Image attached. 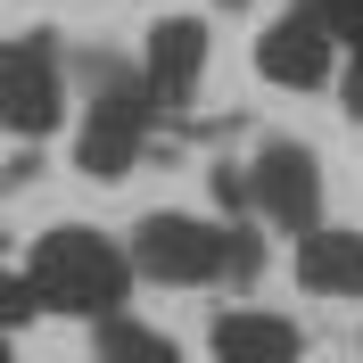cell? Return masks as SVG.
<instances>
[{"mask_svg":"<svg viewBox=\"0 0 363 363\" xmlns=\"http://www.w3.org/2000/svg\"><path fill=\"white\" fill-rule=\"evenodd\" d=\"M33 289H42L50 314H83V322H116L124 289H133V248H116L108 231H83V223H50L25 256Z\"/></svg>","mask_w":363,"mask_h":363,"instance_id":"obj_1","label":"cell"},{"mask_svg":"<svg viewBox=\"0 0 363 363\" xmlns=\"http://www.w3.org/2000/svg\"><path fill=\"white\" fill-rule=\"evenodd\" d=\"M83 83H91V108L74 124V165L91 182H124L149 149V83H133L116 58H91Z\"/></svg>","mask_w":363,"mask_h":363,"instance_id":"obj_2","label":"cell"},{"mask_svg":"<svg viewBox=\"0 0 363 363\" xmlns=\"http://www.w3.org/2000/svg\"><path fill=\"white\" fill-rule=\"evenodd\" d=\"M231 264V223H199V215H140L133 223V272L165 281V289H206V281H223Z\"/></svg>","mask_w":363,"mask_h":363,"instance_id":"obj_3","label":"cell"},{"mask_svg":"<svg viewBox=\"0 0 363 363\" xmlns=\"http://www.w3.org/2000/svg\"><path fill=\"white\" fill-rule=\"evenodd\" d=\"M58 116H67V67H58V42H50V33L0 42V133L42 140V133H58Z\"/></svg>","mask_w":363,"mask_h":363,"instance_id":"obj_4","label":"cell"},{"mask_svg":"<svg viewBox=\"0 0 363 363\" xmlns=\"http://www.w3.org/2000/svg\"><path fill=\"white\" fill-rule=\"evenodd\" d=\"M248 206L264 215V223L281 231H322V157L306 149V140H264L248 165Z\"/></svg>","mask_w":363,"mask_h":363,"instance_id":"obj_5","label":"cell"},{"mask_svg":"<svg viewBox=\"0 0 363 363\" xmlns=\"http://www.w3.org/2000/svg\"><path fill=\"white\" fill-rule=\"evenodd\" d=\"M199 74H206V25H199V17H157V25H149V50H140L149 108H157V116L190 108Z\"/></svg>","mask_w":363,"mask_h":363,"instance_id":"obj_6","label":"cell"},{"mask_svg":"<svg viewBox=\"0 0 363 363\" xmlns=\"http://www.w3.org/2000/svg\"><path fill=\"white\" fill-rule=\"evenodd\" d=\"M330 58H339V42H330L306 9L272 17L264 33H256V74H264V83H281V91H314V83H330Z\"/></svg>","mask_w":363,"mask_h":363,"instance_id":"obj_7","label":"cell"},{"mask_svg":"<svg viewBox=\"0 0 363 363\" xmlns=\"http://www.w3.org/2000/svg\"><path fill=\"white\" fill-rule=\"evenodd\" d=\"M206 347H215V363H297V355H306L297 322L264 314V306H231V314H215Z\"/></svg>","mask_w":363,"mask_h":363,"instance_id":"obj_8","label":"cell"},{"mask_svg":"<svg viewBox=\"0 0 363 363\" xmlns=\"http://www.w3.org/2000/svg\"><path fill=\"white\" fill-rule=\"evenodd\" d=\"M297 281L314 297H363V231H339L322 223L297 240Z\"/></svg>","mask_w":363,"mask_h":363,"instance_id":"obj_9","label":"cell"},{"mask_svg":"<svg viewBox=\"0 0 363 363\" xmlns=\"http://www.w3.org/2000/svg\"><path fill=\"white\" fill-rule=\"evenodd\" d=\"M99 355L108 363H182V347L140 330V322H99Z\"/></svg>","mask_w":363,"mask_h":363,"instance_id":"obj_10","label":"cell"},{"mask_svg":"<svg viewBox=\"0 0 363 363\" xmlns=\"http://www.w3.org/2000/svg\"><path fill=\"white\" fill-rule=\"evenodd\" d=\"M306 17H314L339 50H355V58H363V0H306Z\"/></svg>","mask_w":363,"mask_h":363,"instance_id":"obj_11","label":"cell"},{"mask_svg":"<svg viewBox=\"0 0 363 363\" xmlns=\"http://www.w3.org/2000/svg\"><path fill=\"white\" fill-rule=\"evenodd\" d=\"M33 314H50L42 289H33V272H0V339H9L17 322H33Z\"/></svg>","mask_w":363,"mask_h":363,"instance_id":"obj_12","label":"cell"},{"mask_svg":"<svg viewBox=\"0 0 363 363\" xmlns=\"http://www.w3.org/2000/svg\"><path fill=\"white\" fill-rule=\"evenodd\" d=\"M339 91H347V108L363 116V58H355V67H347V83H339Z\"/></svg>","mask_w":363,"mask_h":363,"instance_id":"obj_13","label":"cell"},{"mask_svg":"<svg viewBox=\"0 0 363 363\" xmlns=\"http://www.w3.org/2000/svg\"><path fill=\"white\" fill-rule=\"evenodd\" d=\"M223 9H248V0H223Z\"/></svg>","mask_w":363,"mask_h":363,"instance_id":"obj_14","label":"cell"},{"mask_svg":"<svg viewBox=\"0 0 363 363\" xmlns=\"http://www.w3.org/2000/svg\"><path fill=\"white\" fill-rule=\"evenodd\" d=\"M0 363H9V339H0Z\"/></svg>","mask_w":363,"mask_h":363,"instance_id":"obj_15","label":"cell"},{"mask_svg":"<svg viewBox=\"0 0 363 363\" xmlns=\"http://www.w3.org/2000/svg\"><path fill=\"white\" fill-rule=\"evenodd\" d=\"M0 240H9V231H0Z\"/></svg>","mask_w":363,"mask_h":363,"instance_id":"obj_16","label":"cell"}]
</instances>
